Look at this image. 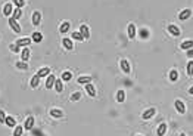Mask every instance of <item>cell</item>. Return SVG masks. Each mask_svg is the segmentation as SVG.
<instances>
[{
  "mask_svg": "<svg viewBox=\"0 0 193 136\" xmlns=\"http://www.w3.org/2000/svg\"><path fill=\"white\" fill-rule=\"evenodd\" d=\"M8 22H9V27H10V28L15 31V34H19V33H21V27H19V24L16 22V19H13V18L10 16Z\"/></svg>",
  "mask_w": 193,
  "mask_h": 136,
  "instance_id": "cell-1",
  "label": "cell"
},
{
  "mask_svg": "<svg viewBox=\"0 0 193 136\" xmlns=\"http://www.w3.org/2000/svg\"><path fill=\"white\" fill-rule=\"evenodd\" d=\"M19 48H28V44L31 43V37H22V39H19V40H16L15 41Z\"/></svg>",
  "mask_w": 193,
  "mask_h": 136,
  "instance_id": "cell-2",
  "label": "cell"
},
{
  "mask_svg": "<svg viewBox=\"0 0 193 136\" xmlns=\"http://www.w3.org/2000/svg\"><path fill=\"white\" fill-rule=\"evenodd\" d=\"M190 16H192V9H183V11L178 13V19H180V21H187Z\"/></svg>",
  "mask_w": 193,
  "mask_h": 136,
  "instance_id": "cell-3",
  "label": "cell"
},
{
  "mask_svg": "<svg viewBox=\"0 0 193 136\" xmlns=\"http://www.w3.org/2000/svg\"><path fill=\"white\" fill-rule=\"evenodd\" d=\"M156 114V109L155 108H149V109H146L141 114V117H143V120H149V118H152L153 116Z\"/></svg>",
  "mask_w": 193,
  "mask_h": 136,
  "instance_id": "cell-4",
  "label": "cell"
},
{
  "mask_svg": "<svg viewBox=\"0 0 193 136\" xmlns=\"http://www.w3.org/2000/svg\"><path fill=\"white\" fill-rule=\"evenodd\" d=\"M174 105H176V109L180 112V114H184V112H186V105H184V102H183V101H180V99H176Z\"/></svg>",
  "mask_w": 193,
  "mask_h": 136,
  "instance_id": "cell-5",
  "label": "cell"
},
{
  "mask_svg": "<svg viewBox=\"0 0 193 136\" xmlns=\"http://www.w3.org/2000/svg\"><path fill=\"white\" fill-rule=\"evenodd\" d=\"M55 81H56V77L53 74H49V76H47V80H46V89L50 90L55 86Z\"/></svg>",
  "mask_w": 193,
  "mask_h": 136,
  "instance_id": "cell-6",
  "label": "cell"
},
{
  "mask_svg": "<svg viewBox=\"0 0 193 136\" xmlns=\"http://www.w3.org/2000/svg\"><path fill=\"white\" fill-rule=\"evenodd\" d=\"M62 44H63V48L66 50H72V49H74V41H72L71 39H62Z\"/></svg>",
  "mask_w": 193,
  "mask_h": 136,
  "instance_id": "cell-7",
  "label": "cell"
},
{
  "mask_svg": "<svg viewBox=\"0 0 193 136\" xmlns=\"http://www.w3.org/2000/svg\"><path fill=\"white\" fill-rule=\"evenodd\" d=\"M168 33H171L174 37H178V36L181 34V33H180V28H178L177 25H173V24L168 25Z\"/></svg>",
  "mask_w": 193,
  "mask_h": 136,
  "instance_id": "cell-8",
  "label": "cell"
},
{
  "mask_svg": "<svg viewBox=\"0 0 193 136\" xmlns=\"http://www.w3.org/2000/svg\"><path fill=\"white\" fill-rule=\"evenodd\" d=\"M33 126H34V117H33V116H30V117H27L25 123H24V129L31 130V129H33Z\"/></svg>",
  "mask_w": 193,
  "mask_h": 136,
  "instance_id": "cell-9",
  "label": "cell"
},
{
  "mask_svg": "<svg viewBox=\"0 0 193 136\" xmlns=\"http://www.w3.org/2000/svg\"><path fill=\"white\" fill-rule=\"evenodd\" d=\"M180 49H183V50L193 49V40H184V41L180 44Z\"/></svg>",
  "mask_w": 193,
  "mask_h": 136,
  "instance_id": "cell-10",
  "label": "cell"
},
{
  "mask_svg": "<svg viewBox=\"0 0 193 136\" xmlns=\"http://www.w3.org/2000/svg\"><path fill=\"white\" fill-rule=\"evenodd\" d=\"M86 92H87V95H88V96H91V98H94V96H96V89H94V86H93L91 83L86 84Z\"/></svg>",
  "mask_w": 193,
  "mask_h": 136,
  "instance_id": "cell-11",
  "label": "cell"
},
{
  "mask_svg": "<svg viewBox=\"0 0 193 136\" xmlns=\"http://www.w3.org/2000/svg\"><path fill=\"white\" fill-rule=\"evenodd\" d=\"M21 59H22L24 62H28V59H30V49H28V48H22Z\"/></svg>",
  "mask_w": 193,
  "mask_h": 136,
  "instance_id": "cell-12",
  "label": "cell"
},
{
  "mask_svg": "<svg viewBox=\"0 0 193 136\" xmlns=\"http://www.w3.org/2000/svg\"><path fill=\"white\" fill-rule=\"evenodd\" d=\"M80 33L83 34V37L87 40V39H90V30H88V27L86 25V24H83L81 27H80Z\"/></svg>",
  "mask_w": 193,
  "mask_h": 136,
  "instance_id": "cell-13",
  "label": "cell"
},
{
  "mask_svg": "<svg viewBox=\"0 0 193 136\" xmlns=\"http://www.w3.org/2000/svg\"><path fill=\"white\" fill-rule=\"evenodd\" d=\"M167 129H168V126H167L165 123H161V124L158 126V130H156V135H158V136H164V135L167 133Z\"/></svg>",
  "mask_w": 193,
  "mask_h": 136,
  "instance_id": "cell-14",
  "label": "cell"
},
{
  "mask_svg": "<svg viewBox=\"0 0 193 136\" xmlns=\"http://www.w3.org/2000/svg\"><path fill=\"white\" fill-rule=\"evenodd\" d=\"M49 74H50V68H49V67H43L41 70L37 73V76H38L40 79H41V77H47Z\"/></svg>",
  "mask_w": 193,
  "mask_h": 136,
  "instance_id": "cell-15",
  "label": "cell"
},
{
  "mask_svg": "<svg viewBox=\"0 0 193 136\" xmlns=\"http://www.w3.org/2000/svg\"><path fill=\"white\" fill-rule=\"evenodd\" d=\"M121 70H123L125 74L130 73V64H128L127 59H121Z\"/></svg>",
  "mask_w": 193,
  "mask_h": 136,
  "instance_id": "cell-16",
  "label": "cell"
},
{
  "mask_svg": "<svg viewBox=\"0 0 193 136\" xmlns=\"http://www.w3.org/2000/svg\"><path fill=\"white\" fill-rule=\"evenodd\" d=\"M40 21H41V13L36 11V12L33 13V25H38Z\"/></svg>",
  "mask_w": 193,
  "mask_h": 136,
  "instance_id": "cell-17",
  "label": "cell"
},
{
  "mask_svg": "<svg viewBox=\"0 0 193 136\" xmlns=\"http://www.w3.org/2000/svg\"><path fill=\"white\" fill-rule=\"evenodd\" d=\"M69 28H71V24H69L68 21H65V22H62V24H61L59 31H61V33H68V31H69Z\"/></svg>",
  "mask_w": 193,
  "mask_h": 136,
  "instance_id": "cell-18",
  "label": "cell"
},
{
  "mask_svg": "<svg viewBox=\"0 0 193 136\" xmlns=\"http://www.w3.org/2000/svg\"><path fill=\"white\" fill-rule=\"evenodd\" d=\"M136 34H137L136 25H134V24H130V25H128V37H130V39H134Z\"/></svg>",
  "mask_w": 193,
  "mask_h": 136,
  "instance_id": "cell-19",
  "label": "cell"
},
{
  "mask_svg": "<svg viewBox=\"0 0 193 136\" xmlns=\"http://www.w3.org/2000/svg\"><path fill=\"white\" fill-rule=\"evenodd\" d=\"M31 40H33V41H36V43H40V41L43 40V34H41V33H38V31H36V33H33Z\"/></svg>",
  "mask_w": 193,
  "mask_h": 136,
  "instance_id": "cell-20",
  "label": "cell"
},
{
  "mask_svg": "<svg viewBox=\"0 0 193 136\" xmlns=\"http://www.w3.org/2000/svg\"><path fill=\"white\" fill-rule=\"evenodd\" d=\"M30 84H31V87H33V89L38 87V84H40V77H38L37 74H36V76H33V79H31Z\"/></svg>",
  "mask_w": 193,
  "mask_h": 136,
  "instance_id": "cell-21",
  "label": "cell"
},
{
  "mask_svg": "<svg viewBox=\"0 0 193 136\" xmlns=\"http://www.w3.org/2000/svg\"><path fill=\"white\" fill-rule=\"evenodd\" d=\"M50 116H52L53 118H61V117L63 116V112H62L61 109H56V108H55V109H50Z\"/></svg>",
  "mask_w": 193,
  "mask_h": 136,
  "instance_id": "cell-22",
  "label": "cell"
},
{
  "mask_svg": "<svg viewBox=\"0 0 193 136\" xmlns=\"http://www.w3.org/2000/svg\"><path fill=\"white\" fill-rule=\"evenodd\" d=\"M116 101H118L119 104L125 101V92H124V90H118V93H116Z\"/></svg>",
  "mask_w": 193,
  "mask_h": 136,
  "instance_id": "cell-23",
  "label": "cell"
},
{
  "mask_svg": "<svg viewBox=\"0 0 193 136\" xmlns=\"http://www.w3.org/2000/svg\"><path fill=\"white\" fill-rule=\"evenodd\" d=\"M16 68H19V70H28V62H24V61H18L15 64Z\"/></svg>",
  "mask_w": 193,
  "mask_h": 136,
  "instance_id": "cell-24",
  "label": "cell"
},
{
  "mask_svg": "<svg viewBox=\"0 0 193 136\" xmlns=\"http://www.w3.org/2000/svg\"><path fill=\"white\" fill-rule=\"evenodd\" d=\"M12 12H13V6H12L10 3L5 5V9H3V13H5L6 16H9V15H12Z\"/></svg>",
  "mask_w": 193,
  "mask_h": 136,
  "instance_id": "cell-25",
  "label": "cell"
},
{
  "mask_svg": "<svg viewBox=\"0 0 193 136\" xmlns=\"http://www.w3.org/2000/svg\"><path fill=\"white\" fill-rule=\"evenodd\" d=\"M21 16H22V11H21V8H15L13 12H12V18H13V19H19Z\"/></svg>",
  "mask_w": 193,
  "mask_h": 136,
  "instance_id": "cell-26",
  "label": "cell"
},
{
  "mask_svg": "<svg viewBox=\"0 0 193 136\" xmlns=\"http://www.w3.org/2000/svg\"><path fill=\"white\" fill-rule=\"evenodd\" d=\"M80 84H88L90 81H91V79L88 77V76H81V77H78V80H77Z\"/></svg>",
  "mask_w": 193,
  "mask_h": 136,
  "instance_id": "cell-27",
  "label": "cell"
},
{
  "mask_svg": "<svg viewBox=\"0 0 193 136\" xmlns=\"http://www.w3.org/2000/svg\"><path fill=\"white\" fill-rule=\"evenodd\" d=\"M5 123H6L9 127H15V126H16V123H15V118H13L12 116H8V117H6V120H5Z\"/></svg>",
  "mask_w": 193,
  "mask_h": 136,
  "instance_id": "cell-28",
  "label": "cell"
},
{
  "mask_svg": "<svg viewBox=\"0 0 193 136\" xmlns=\"http://www.w3.org/2000/svg\"><path fill=\"white\" fill-rule=\"evenodd\" d=\"M170 80L171 81H177L178 80V71L177 70H171L170 71Z\"/></svg>",
  "mask_w": 193,
  "mask_h": 136,
  "instance_id": "cell-29",
  "label": "cell"
},
{
  "mask_svg": "<svg viewBox=\"0 0 193 136\" xmlns=\"http://www.w3.org/2000/svg\"><path fill=\"white\" fill-rule=\"evenodd\" d=\"M71 36H72V39H74V40H78V41H83L84 40V37H83V34L80 31H74Z\"/></svg>",
  "mask_w": 193,
  "mask_h": 136,
  "instance_id": "cell-30",
  "label": "cell"
},
{
  "mask_svg": "<svg viewBox=\"0 0 193 136\" xmlns=\"http://www.w3.org/2000/svg\"><path fill=\"white\" fill-rule=\"evenodd\" d=\"M55 89H56V92H62L63 90V84H62V80H58L56 79V81H55V86H53Z\"/></svg>",
  "mask_w": 193,
  "mask_h": 136,
  "instance_id": "cell-31",
  "label": "cell"
},
{
  "mask_svg": "<svg viewBox=\"0 0 193 136\" xmlns=\"http://www.w3.org/2000/svg\"><path fill=\"white\" fill-rule=\"evenodd\" d=\"M22 132H24V126H15L13 136H22Z\"/></svg>",
  "mask_w": 193,
  "mask_h": 136,
  "instance_id": "cell-32",
  "label": "cell"
},
{
  "mask_svg": "<svg viewBox=\"0 0 193 136\" xmlns=\"http://www.w3.org/2000/svg\"><path fill=\"white\" fill-rule=\"evenodd\" d=\"M71 79H72L71 71H65V73H62V80H63V81H69Z\"/></svg>",
  "mask_w": 193,
  "mask_h": 136,
  "instance_id": "cell-33",
  "label": "cell"
},
{
  "mask_svg": "<svg viewBox=\"0 0 193 136\" xmlns=\"http://www.w3.org/2000/svg\"><path fill=\"white\" fill-rule=\"evenodd\" d=\"M187 74L189 76H193V59H190L187 62Z\"/></svg>",
  "mask_w": 193,
  "mask_h": 136,
  "instance_id": "cell-34",
  "label": "cell"
},
{
  "mask_svg": "<svg viewBox=\"0 0 193 136\" xmlns=\"http://www.w3.org/2000/svg\"><path fill=\"white\" fill-rule=\"evenodd\" d=\"M139 36H140L141 39H148V37H149V31H148L146 28H141V30L139 31Z\"/></svg>",
  "mask_w": 193,
  "mask_h": 136,
  "instance_id": "cell-35",
  "label": "cell"
},
{
  "mask_svg": "<svg viewBox=\"0 0 193 136\" xmlns=\"http://www.w3.org/2000/svg\"><path fill=\"white\" fill-rule=\"evenodd\" d=\"M15 8H24V5H25V0H12Z\"/></svg>",
  "mask_w": 193,
  "mask_h": 136,
  "instance_id": "cell-36",
  "label": "cell"
},
{
  "mask_svg": "<svg viewBox=\"0 0 193 136\" xmlns=\"http://www.w3.org/2000/svg\"><path fill=\"white\" fill-rule=\"evenodd\" d=\"M81 99V92H75V93H72L71 95V101L74 102V101H80Z\"/></svg>",
  "mask_w": 193,
  "mask_h": 136,
  "instance_id": "cell-37",
  "label": "cell"
},
{
  "mask_svg": "<svg viewBox=\"0 0 193 136\" xmlns=\"http://www.w3.org/2000/svg\"><path fill=\"white\" fill-rule=\"evenodd\" d=\"M9 49H10L12 52H15V53H16V52H19V49H21V48L18 46L16 43H13V44H10V46H9Z\"/></svg>",
  "mask_w": 193,
  "mask_h": 136,
  "instance_id": "cell-38",
  "label": "cell"
},
{
  "mask_svg": "<svg viewBox=\"0 0 193 136\" xmlns=\"http://www.w3.org/2000/svg\"><path fill=\"white\" fill-rule=\"evenodd\" d=\"M5 120H6V114L3 109H0V123H5Z\"/></svg>",
  "mask_w": 193,
  "mask_h": 136,
  "instance_id": "cell-39",
  "label": "cell"
},
{
  "mask_svg": "<svg viewBox=\"0 0 193 136\" xmlns=\"http://www.w3.org/2000/svg\"><path fill=\"white\" fill-rule=\"evenodd\" d=\"M187 56H189L190 59L193 58V49H189V50H187Z\"/></svg>",
  "mask_w": 193,
  "mask_h": 136,
  "instance_id": "cell-40",
  "label": "cell"
},
{
  "mask_svg": "<svg viewBox=\"0 0 193 136\" xmlns=\"http://www.w3.org/2000/svg\"><path fill=\"white\" fill-rule=\"evenodd\" d=\"M189 93H190V95H193V86H192V87L189 89Z\"/></svg>",
  "mask_w": 193,
  "mask_h": 136,
  "instance_id": "cell-41",
  "label": "cell"
},
{
  "mask_svg": "<svg viewBox=\"0 0 193 136\" xmlns=\"http://www.w3.org/2000/svg\"><path fill=\"white\" fill-rule=\"evenodd\" d=\"M180 136H186V133H180Z\"/></svg>",
  "mask_w": 193,
  "mask_h": 136,
  "instance_id": "cell-42",
  "label": "cell"
},
{
  "mask_svg": "<svg viewBox=\"0 0 193 136\" xmlns=\"http://www.w3.org/2000/svg\"><path fill=\"white\" fill-rule=\"evenodd\" d=\"M137 136H141V135H137Z\"/></svg>",
  "mask_w": 193,
  "mask_h": 136,
  "instance_id": "cell-43",
  "label": "cell"
}]
</instances>
